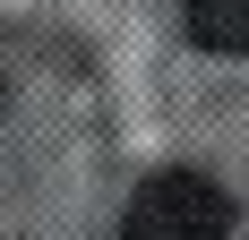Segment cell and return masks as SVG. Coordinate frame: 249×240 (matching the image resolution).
I'll return each mask as SVG.
<instances>
[{"instance_id": "6da1fadb", "label": "cell", "mask_w": 249, "mask_h": 240, "mask_svg": "<svg viewBox=\"0 0 249 240\" xmlns=\"http://www.w3.org/2000/svg\"><path fill=\"white\" fill-rule=\"evenodd\" d=\"M232 223H241V206L206 171H155L146 189L129 197L121 232L129 240H206V232H232Z\"/></svg>"}, {"instance_id": "7a4b0ae2", "label": "cell", "mask_w": 249, "mask_h": 240, "mask_svg": "<svg viewBox=\"0 0 249 240\" xmlns=\"http://www.w3.org/2000/svg\"><path fill=\"white\" fill-rule=\"evenodd\" d=\"M180 17H189V43L198 51H249V0H180Z\"/></svg>"}, {"instance_id": "3957f363", "label": "cell", "mask_w": 249, "mask_h": 240, "mask_svg": "<svg viewBox=\"0 0 249 240\" xmlns=\"http://www.w3.org/2000/svg\"><path fill=\"white\" fill-rule=\"evenodd\" d=\"M0 103H9V86H0Z\"/></svg>"}]
</instances>
